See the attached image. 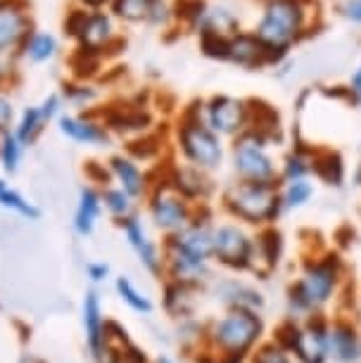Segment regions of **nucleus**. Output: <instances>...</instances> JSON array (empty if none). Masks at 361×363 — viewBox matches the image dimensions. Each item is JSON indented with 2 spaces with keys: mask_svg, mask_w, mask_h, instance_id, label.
Returning <instances> with one entry per match:
<instances>
[{
  "mask_svg": "<svg viewBox=\"0 0 361 363\" xmlns=\"http://www.w3.org/2000/svg\"><path fill=\"white\" fill-rule=\"evenodd\" d=\"M345 266L338 255L326 252L321 257H314L304 264L302 273L292 280L288 287V318L304 320L311 316H321L326 306L335 299V294L343 285Z\"/></svg>",
  "mask_w": 361,
  "mask_h": 363,
  "instance_id": "nucleus-1",
  "label": "nucleus"
},
{
  "mask_svg": "<svg viewBox=\"0 0 361 363\" xmlns=\"http://www.w3.org/2000/svg\"><path fill=\"white\" fill-rule=\"evenodd\" d=\"M267 320L257 311L226 309L204 325L202 347L216 363H245L264 342Z\"/></svg>",
  "mask_w": 361,
  "mask_h": 363,
  "instance_id": "nucleus-2",
  "label": "nucleus"
},
{
  "mask_svg": "<svg viewBox=\"0 0 361 363\" xmlns=\"http://www.w3.org/2000/svg\"><path fill=\"white\" fill-rule=\"evenodd\" d=\"M311 0H267L262 19L255 29V36L269 50L271 60H281L311 24Z\"/></svg>",
  "mask_w": 361,
  "mask_h": 363,
  "instance_id": "nucleus-3",
  "label": "nucleus"
},
{
  "mask_svg": "<svg viewBox=\"0 0 361 363\" xmlns=\"http://www.w3.org/2000/svg\"><path fill=\"white\" fill-rule=\"evenodd\" d=\"M221 207L231 216V221L260 230L271 228L283 214L278 183L235 181L221 193Z\"/></svg>",
  "mask_w": 361,
  "mask_h": 363,
  "instance_id": "nucleus-4",
  "label": "nucleus"
},
{
  "mask_svg": "<svg viewBox=\"0 0 361 363\" xmlns=\"http://www.w3.org/2000/svg\"><path fill=\"white\" fill-rule=\"evenodd\" d=\"M176 147L186 164L204 171V174H214L221 169L226 147H223L221 135H216L204 124L202 102H195L181 114L179 126H176Z\"/></svg>",
  "mask_w": 361,
  "mask_h": 363,
  "instance_id": "nucleus-5",
  "label": "nucleus"
},
{
  "mask_svg": "<svg viewBox=\"0 0 361 363\" xmlns=\"http://www.w3.org/2000/svg\"><path fill=\"white\" fill-rule=\"evenodd\" d=\"M328 320L323 313L304 320H283L274 340L292 354L297 363H328Z\"/></svg>",
  "mask_w": 361,
  "mask_h": 363,
  "instance_id": "nucleus-6",
  "label": "nucleus"
},
{
  "mask_svg": "<svg viewBox=\"0 0 361 363\" xmlns=\"http://www.w3.org/2000/svg\"><path fill=\"white\" fill-rule=\"evenodd\" d=\"M269 138L248 128L243 135L233 138L231 164L238 181L245 183H278V164L269 152Z\"/></svg>",
  "mask_w": 361,
  "mask_h": 363,
  "instance_id": "nucleus-7",
  "label": "nucleus"
},
{
  "mask_svg": "<svg viewBox=\"0 0 361 363\" xmlns=\"http://www.w3.org/2000/svg\"><path fill=\"white\" fill-rule=\"evenodd\" d=\"M212 262L235 273H255V233L238 221L214 223Z\"/></svg>",
  "mask_w": 361,
  "mask_h": 363,
  "instance_id": "nucleus-8",
  "label": "nucleus"
},
{
  "mask_svg": "<svg viewBox=\"0 0 361 363\" xmlns=\"http://www.w3.org/2000/svg\"><path fill=\"white\" fill-rule=\"evenodd\" d=\"M145 202H148L150 223H152V228H157L165 238L183 230L197 214V204L188 202L186 197H181L165 181V178L157 181V183H152V188H150ZM200 207H202V204H200Z\"/></svg>",
  "mask_w": 361,
  "mask_h": 363,
  "instance_id": "nucleus-9",
  "label": "nucleus"
},
{
  "mask_svg": "<svg viewBox=\"0 0 361 363\" xmlns=\"http://www.w3.org/2000/svg\"><path fill=\"white\" fill-rule=\"evenodd\" d=\"M202 119L221 138H238L250 128L252 102L233 95H212L202 102Z\"/></svg>",
  "mask_w": 361,
  "mask_h": 363,
  "instance_id": "nucleus-10",
  "label": "nucleus"
},
{
  "mask_svg": "<svg viewBox=\"0 0 361 363\" xmlns=\"http://www.w3.org/2000/svg\"><path fill=\"white\" fill-rule=\"evenodd\" d=\"M162 255H165V280L195 287V290H207L214 280L212 262L200 257H193L188 252L174 247L172 242H162Z\"/></svg>",
  "mask_w": 361,
  "mask_h": 363,
  "instance_id": "nucleus-11",
  "label": "nucleus"
},
{
  "mask_svg": "<svg viewBox=\"0 0 361 363\" xmlns=\"http://www.w3.org/2000/svg\"><path fill=\"white\" fill-rule=\"evenodd\" d=\"M33 29L29 0H3L0 3V57L17 55Z\"/></svg>",
  "mask_w": 361,
  "mask_h": 363,
  "instance_id": "nucleus-12",
  "label": "nucleus"
},
{
  "mask_svg": "<svg viewBox=\"0 0 361 363\" xmlns=\"http://www.w3.org/2000/svg\"><path fill=\"white\" fill-rule=\"evenodd\" d=\"M121 233H124L126 245L133 250L138 264L145 269L150 276L155 278H165V255H162V247L150 235L148 225L143 223V218L138 214H133L131 218L119 223Z\"/></svg>",
  "mask_w": 361,
  "mask_h": 363,
  "instance_id": "nucleus-13",
  "label": "nucleus"
},
{
  "mask_svg": "<svg viewBox=\"0 0 361 363\" xmlns=\"http://www.w3.org/2000/svg\"><path fill=\"white\" fill-rule=\"evenodd\" d=\"M57 131L67 140L77 145L88 147H107L112 143V131L102 124V119L95 112L86 114H62L57 119Z\"/></svg>",
  "mask_w": 361,
  "mask_h": 363,
  "instance_id": "nucleus-14",
  "label": "nucleus"
},
{
  "mask_svg": "<svg viewBox=\"0 0 361 363\" xmlns=\"http://www.w3.org/2000/svg\"><path fill=\"white\" fill-rule=\"evenodd\" d=\"M81 325H84V340L93 361L100 359L105 349V333H107V318L102 309V297L98 287H88L81 301Z\"/></svg>",
  "mask_w": 361,
  "mask_h": 363,
  "instance_id": "nucleus-15",
  "label": "nucleus"
},
{
  "mask_svg": "<svg viewBox=\"0 0 361 363\" xmlns=\"http://www.w3.org/2000/svg\"><path fill=\"white\" fill-rule=\"evenodd\" d=\"M209 290L216 294V301H221L223 309H243V311H257L262 313L264 311V294L252 287L248 283L238 278H214L209 283Z\"/></svg>",
  "mask_w": 361,
  "mask_h": 363,
  "instance_id": "nucleus-16",
  "label": "nucleus"
},
{
  "mask_svg": "<svg viewBox=\"0 0 361 363\" xmlns=\"http://www.w3.org/2000/svg\"><path fill=\"white\" fill-rule=\"evenodd\" d=\"M165 181L181 197H186L188 202L197 204V207L207 202V197L212 195V190H214L212 181H209V174L190 167V164H174V167H169Z\"/></svg>",
  "mask_w": 361,
  "mask_h": 363,
  "instance_id": "nucleus-17",
  "label": "nucleus"
},
{
  "mask_svg": "<svg viewBox=\"0 0 361 363\" xmlns=\"http://www.w3.org/2000/svg\"><path fill=\"white\" fill-rule=\"evenodd\" d=\"M328 359L333 363H361V333L352 320H328Z\"/></svg>",
  "mask_w": 361,
  "mask_h": 363,
  "instance_id": "nucleus-18",
  "label": "nucleus"
},
{
  "mask_svg": "<svg viewBox=\"0 0 361 363\" xmlns=\"http://www.w3.org/2000/svg\"><path fill=\"white\" fill-rule=\"evenodd\" d=\"M107 169H110V176L117 183V188L124 190L128 197H133V200L148 197L152 183H150V176L140 169V164L135 160H131L128 155H114L107 162Z\"/></svg>",
  "mask_w": 361,
  "mask_h": 363,
  "instance_id": "nucleus-19",
  "label": "nucleus"
},
{
  "mask_svg": "<svg viewBox=\"0 0 361 363\" xmlns=\"http://www.w3.org/2000/svg\"><path fill=\"white\" fill-rule=\"evenodd\" d=\"M119 38L117 29H114L112 17L107 15L105 10H91V15L86 19V26L81 31V36L77 40V45L86 48V50H93L105 57L107 48H110L114 40Z\"/></svg>",
  "mask_w": 361,
  "mask_h": 363,
  "instance_id": "nucleus-20",
  "label": "nucleus"
},
{
  "mask_svg": "<svg viewBox=\"0 0 361 363\" xmlns=\"http://www.w3.org/2000/svg\"><path fill=\"white\" fill-rule=\"evenodd\" d=\"M228 62L245 67V69H257V67L271 65L274 60L262 40L255 36V31H240L228 40Z\"/></svg>",
  "mask_w": 361,
  "mask_h": 363,
  "instance_id": "nucleus-21",
  "label": "nucleus"
},
{
  "mask_svg": "<svg viewBox=\"0 0 361 363\" xmlns=\"http://www.w3.org/2000/svg\"><path fill=\"white\" fill-rule=\"evenodd\" d=\"M102 216V195L100 188L95 186H84L79 190L77 209H74V221L72 228L79 238H91L95 228L100 223Z\"/></svg>",
  "mask_w": 361,
  "mask_h": 363,
  "instance_id": "nucleus-22",
  "label": "nucleus"
},
{
  "mask_svg": "<svg viewBox=\"0 0 361 363\" xmlns=\"http://www.w3.org/2000/svg\"><path fill=\"white\" fill-rule=\"evenodd\" d=\"M197 292L195 287L179 285V283H165V297H162V306L172 318H193L197 306Z\"/></svg>",
  "mask_w": 361,
  "mask_h": 363,
  "instance_id": "nucleus-23",
  "label": "nucleus"
},
{
  "mask_svg": "<svg viewBox=\"0 0 361 363\" xmlns=\"http://www.w3.org/2000/svg\"><path fill=\"white\" fill-rule=\"evenodd\" d=\"M60 52V43L52 33L48 31H31L29 38L24 40V45L19 48V57L29 60L31 65H43L50 62L52 57Z\"/></svg>",
  "mask_w": 361,
  "mask_h": 363,
  "instance_id": "nucleus-24",
  "label": "nucleus"
},
{
  "mask_svg": "<svg viewBox=\"0 0 361 363\" xmlns=\"http://www.w3.org/2000/svg\"><path fill=\"white\" fill-rule=\"evenodd\" d=\"M114 290H117V297L121 299V304L128 306V309L133 313H138V316H150V313L155 311V304H152V299L148 297V292L140 290L128 276L114 278Z\"/></svg>",
  "mask_w": 361,
  "mask_h": 363,
  "instance_id": "nucleus-25",
  "label": "nucleus"
},
{
  "mask_svg": "<svg viewBox=\"0 0 361 363\" xmlns=\"http://www.w3.org/2000/svg\"><path fill=\"white\" fill-rule=\"evenodd\" d=\"M200 31L214 33V36H221V38L231 40L235 33H240V22H238V17L228 8L216 5V8H207V15H204L202 26L197 29V33Z\"/></svg>",
  "mask_w": 361,
  "mask_h": 363,
  "instance_id": "nucleus-26",
  "label": "nucleus"
},
{
  "mask_svg": "<svg viewBox=\"0 0 361 363\" xmlns=\"http://www.w3.org/2000/svg\"><path fill=\"white\" fill-rule=\"evenodd\" d=\"M314 183L311 178H302V181H290V183H278V195H281V209L283 214L288 211H297L306 207L314 197Z\"/></svg>",
  "mask_w": 361,
  "mask_h": 363,
  "instance_id": "nucleus-27",
  "label": "nucleus"
},
{
  "mask_svg": "<svg viewBox=\"0 0 361 363\" xmlns=\"http://www.w3.org/2000/svg\"><path fill=\"white\" fill-rule=\"evenodd\" d=\"M0 209L12 211V214H17L19 218H24V221H38L40 218V209L36 204L26 200L19 190L8 186L3 178H0Z\"/></svg>",
  "mask_w": 361,
  "mask_h": 363,
  "instance_id": "nucleus-28",
  "label": "nucleus"
},
{
  "mask_svg": "<svg viewBox=\"0 0 361 363\" xmlns=\"http://www.w3.org/2000/svg\"><path fill=\"white\" fill-rule=\"evenodd\" d=\"M100 195H102V209H105L117 223L126 221V218H131L135 214V200L128 197L121 188L105 186V188H100Z\"/></svg>",
  "mask_w": 361,
  "mask_h": 363,
  "instance_id": "nucleus-29",
  "label": "nucleus"
},
{
  "mask_svg": "<svg viewBox=\"0 0 361 363\" xmlns=\"http://www.w3.org/2000/svg\"><path fill=\"white\" fill-rule=\"evenodd\" d=\"M45 126H48V121L43 119V114H40L38 107H24L17 119V126L12 128V131H15V135L24 147H29L43 135Z\"/></svg>",
  "mask_w": 361,
  "mask_h": 363,
  "instance_id": "nucleus-30",
  "label": "nucleus"
},
{
  "mask_svg": "<svg viewBox=\"0 0 361 363\" xmlns=\"http://www.w3.org/2000/svg\"><path fill=\"white\" fill-rule=\"evenodd\" d=\"M24 145L19 143L15 131H5L0 135V169L8 176H15L19 167H22Z\"/></svg>",
  "mask_w": 361,
  "mask_h": 363,
  "instance_id": "nucleus-31",
  "label": "nucleus"
},
{
  "mask_svg": "<svg viewBox=\"0 0 361 363\" xmlns=\"http://www.w3.org/2000/svg\"><path fill=\"white\" fill-rule=\"evenodd\" d=\"M107 8H110L112 15L121 19V22L140 24V22H148L152 0H112Z\"/></svg>",
  "mask_w": 361,
  "mask_h": 363,
  "instance_id": "nucleus-32",
  "label": "nucleus"
},
{
  "mask_svg": "<svg viewBox=\"0 0 361 363\" xmlns=\"http://www.w3.org/2000/svg\"><path fill=\"white\" fill-rule=\"evenodd\" d=\"M102 55L86 50V48L77 45V50L72 55V69H74V81H91L102 67Z\"/></svg>",
  "mask_w": 361,
  "mask_h": 363,
  "instance_id": "nucleus-33",
  "label": "nucleus"
},
{
  "mask_svg": "<svg viewBox=\"0 0 361 363\" xmlns=\"http://www.w3.org/2000/svg\"><path fill=\"white\" fill-rule=\"evenodd\" d=\"M62 100L70 102L72 107L86 109L91 107L95 100H98V91L95 86H91V81H70V84L62 86Z\"/></svg>",
  "mask_w": 361,
  "mask_h": 363,
  "instance_id": "nucleus-34",
  "label": "nucleus"
},
{
  "mask_svg": "<svg viewBox=\"0 0 361 363\" xmlns=\"http://www.w3.org/2000/svg\"><path fill=\"white\" fill-rule=\"evenodd\" d=\"M248 363H295L292 354L278 340H264L255 352L250 354Z\"/></svg>",
  "mask_w": 361,
  "mask_h": 363,
  "instance_id": "nucleus-35",
  "label": "nucleus"
},
{
  "mask_svg": "<svg viewBox=\"0 0 361 363\" xmlns=\"http://www.w3.org/2000/svg\"><path fill=\"white\" fill-rule=\"evenodd\" d=\"M314 171H311V160L304 157L302 152H290L283 160L281 174H278V183H290V181H302V178H309Z\"/></svg>",
  "mask_w": 361,
  "mask_h": 363,
  "instance_id": "nucleus-36",
  "label": "nucleus"
},
{
  "mask_svg": "<svg viewBox=\"0 0 361 363\" xmlns=\"http://www.w3.org/2000/svg\"><path fill=\"white\" fill-rule=\"evenodd\" d=\"M311 171H314L318 178H323L326 183H331V186H340V183H343V174H345L343 162L333 152H326V162L321 157H311Z\"/></svg>",
  "mask_w": 361,
  "mask_h": 363,
  "instance_id": "nucleus-37",
  "label": "nucleus"
},
{
  "mask_svg": "<svg viewBox=\"0 0 361 363\" xmlns=\"http://www.w3.org/2000/svg\"><path fill=\"white\" fill-rule=\"evenodd\" d=\"M200 50L212 60H228V40L214 33L200 31Z\"/></svg>",
  "mask_w": 361,
  "mask_h": 363,
  "instance_id": "nucleus-38",
  "label": "nucleus"
},
{
  "mask_svg": "<svg viewBox=\"0 0 361 363\" xmlns=\"http://www.w3.org/2000/svg\"><path fill=\"white\" fill-rule=\"evenodd\" d=\"M88 15H91V10L81 8V5H79V8H72L70 12H67V17H65V22H62L65 36L72 38V40H79L81 31H84V26H86Z\"/></svg>",
  "mask_w": 361,
  "mask_h": 363,
  "instance_id": "nucleus-39",
  "label": "nucleus"
},
{
  "mask_svg": "<svg viewBox=\"0 0 361 363\" xmlns=\"http://www.w3.org/2000/svg\"><path fill=\"white\" fill-rule=\"evenodd\" d=\"M112 276V269L107 262H100V259H93V262L86 264V278L88 283H91V287H98L102 283H107Z\"/></svg>",
  "mask_w": 361,
  "mask_h": 363,
  "instance_id": "nucleus-40",
  "label": "nucleus"
},
{
  "mask_svg": "<svg viewBox=\"0 0 361 363\" xmlns=\"http://www.w3.org/2000/svg\"><path fill=\"white\" fill-rule=\"evenodd\" d=\"M174 19V8L167 0H152V8H150L148 24L152 26H167Z\"/></svg>",
  "mask_w": 361,
  "mask_h": 363,
  "instance_id": "nucleus-41",
  "label": "nucleus"
},
{
  "mask_svg": "<svg viewBox=\"0 0 361 363\" xmlns=\"http://www.w3.org/2000/svg\"><path fill=\"white\" fill-rule=\"evenodd\" d=\"M62 107H65V100H62V95L60 93H50L48 98L40 102L38 109H40V114H43V119L50 124V121H57L60 116H62Z\"/></svg>",
  "mask_w": 361,
  "mask_h": 363,
  "instance_id": "nucleus-42",
  "label": "nucleus"
},
{
  "mask_svg": "<svg viewBox=\"0 0 361 363\" xmlns=\"http://www.w3.org/2000/svg\"><path fill=\"white\" fill-rule=\"evenodd\" d=\"M86 176L91 178V183H100V188L105 186H112V176H110V169L105 164H98V162H88L86 164Z\"/></svg>",
  "mask_w": 361,
  "mask_h": 363,
  "instance_id": "nucleus-43",
  "label": "nucleus"
},
{
  "mask_svg": "<svg viewBox=\"0 0 361 363\" xmlns=\"http://www.w3.org/2000/svg\"><path fill=\"white\" fill-rule=\"evenodd\" d=\"M12 121H15V105H12V100L5 95V91H0V135L5 131H10Z\"/></svg>",
  "mask_w": 361,
  "mask_h": 363,
  "instance_id": "nucleus-44",
  "label": "nucleus"
},
{
  "mask_svg": "<svg viewBox=\"0 0 361 363\" xmlns=\"http://www.w3.org/2000/svg\"><path fill=\"white\" fill-rule=\"evenodd\" d=\"M119 363H150V359L138 345H133V342H131V345H126L124 349H121Z\"/></svg>",
  "mask_w": 361,
  "mask_h": 363,
  "instance_id": "nucleus-45",
  "label": "nucleus"
},
{
  "mask_svg": "<svg viewBox=\"0 0 361 363\" xmlns=\"http://www.w3.org/2000/svg\"><path fill=\"white\" fill-rule=\"evenodd\" d=\"M340 12H343L347 19H352V22L361 24V0H343Z\"/></svg>",
  "mask_w": 361,
  "mask_h": 363,
  "instance_id": "nucleus-46",
  "label": "nucleus"
},
{
  "mask_svg": "<svg viewBox=\"0 0 361 363\" xmlns=\"http://www.w3.org/2000/svg\"><path fill=\"white\" fill-rule=\"evenodd\" d=\"M350 95H352V100L357 102V105L361 107V65L357 67V72L352 74V79H350Z\"/></svg>",
  "mask_w": 361,
  "mask_h": 363,
  "instance_id": "nucleus-47",
  "label": "nucleus"
},
{
  "mask_svg": "<svg viewBox=\"0 0 361 363\" xmlns=\"http://www.w3.org/2000/svg\"><path fill=\"white\" fill-rule=\"evenodd\" d=\"M12 79V67L5 57H0V91L8 86V81Z\"/></svg>",
  "mask_w": 361,
  "mask_h": 363,
  "instance_id": "nucleus-48",
  "label": "nucleus"
},
{
  "mask_svg": "<svg viewBox=\"0 0 361 363\" xmlns=\"http://www.w3.org/2000/svg\"><path fill=\"white\" fill-rule=\"evenodd\" d=\"M150 363H176L172 356H157V359H152Z\"/></svg>",
  "mask_w": 361,
  "mask_h": 363,
  "instance_id": "nucleus-49",
  "label": "nucleus"
},
{
  "mask_svg": "<svg viewBox=\"0 0 361 363\" xmlns=\"http://www.w3.org/2000/svg\"><path fill=\"white\" fill-rule=\"evenodd\" d=\"M0 3H3V0H0Z\"/></svg>",
  "mask_w": 361,
  "mask_h": 363,
  "instance_id": "nucleus-50",
  "label": "nucleus"
}]
</instances>
